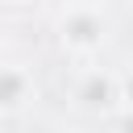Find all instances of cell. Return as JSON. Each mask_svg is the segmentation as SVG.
I'll list each match as a JSON object with an SVG mask.
<instances>
[{"instance_id": "4", "label": "cell", "mask_w": 133, "mask_h": 133, "mask_svg": "<svg viewBox=\"0 0 133 133\" xmlns=\"http://www.w3.org/2000/svg\"><path fill=\"white\" fill-rule=\"evenodd\" d=\"M116 133H133V108H125L121 116H116V125H112Z\"/></svg>"}, {"instance_id": "5", "label": "cell", "mask_w": 133, "mask_h": 133, "mask_svg": "<svg viewBox=\"0 0 133 133\" xmlns=\"http://www.w3.org/2000/svg\"><path fill=\"white\" fill-rule=\"evenodd\" d=\"M121 100L133 108V75H125V79H121Z\"/></svg>"}, {"instance_id": "3", "label": "cell", "mask_w": 133, "mask_h": 133, "mask_svg": "<svg viewBox=\"0 0 133 133\" xmlns=\"http://www.w3.org/2000/svg\"><path fill=\"white\" fill-rule=\"evenodd\" d=\"M0 100L8 112H17L25 100H33V75L21 66V62H8L4 66V79H0Z\"/></svg>"}, {"instance_id": "1", "label": "cell", "mask_w": 133, "mask_h": 133, "mask_svg": "<svg viewBox=\"0 0 133 133\" xmlns=\"http://www.w3.org/2000/svg\"><path fill=\"white\" fill-rule=\"evenodd\" d=\"M62 29V46L75 50V54H91L100 42H104V17L96 4H71L58 21Z\"/></svg>"}, {"instance_id": "6", "label": "cell", "mask_w": 133, "mask_h": 133, "mask_svg": "<svg viewBox=\"0 0 133 133\" xmlns=\"http://www.w3.org/2000/svg\"><path fill=\"white\" fill-rule=\"evenodd\" d=\"M79 4H100V0H79Z\"/></svg>"}, {"instance_id": "2", "label": "cell", "mask_w": 133, "mask_h": 133, "mask_svg": "<svg viewBox=\"0 0 133 133\" xmlns=\"http://www.w3.org/2000/svg\"><path fill=\"white\" fill-rule=\"evenodd\" d=\"M75 104L87 108V112H108L116 100H121V79H112L108 71H83L75 79Z\"/></svg>"}]
</instances>
